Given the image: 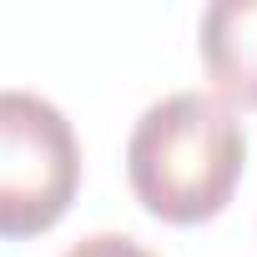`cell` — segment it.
I'll use <instances>...</instances> for the list:
<instances>
[{
	"label": "cell",
	"mask_w": 257,
	"mask_h": 257,
	"mask_svg": "<svg viewBox=\"0 0 257 257\" xmlns=\"http://www.w3.org/2000/svg\"><path fill=\"white\" fill-rule=\"evenodd\" d=\"M247 132L222 96L177 91L142 111L126 142V177L137 202L177 227L212 222L242 177Z\"/></svg>",
	"instance_id": "6da1fadb"
},
{
	"label": "cell",
	"mask_w": 257,
	"mask_h": 257,
	"mask_svg": "<svg viewBox=\"0 0 257 257\" xmlns=\"http://www.w3.org/2000/svg\"><path fill=\"white\" fill-rule=\"evenodd\" d=\"M81 182V147L71 121L31 91L0 96V232L36 237L56 227Z\"/></svg>",
	"instance_id": "7a4b0ae2"
},
{
	"label": "cell",
	"mask_w": 257,
	"mask_h": 257,
	"mask_svg": "<svg viewBox=\"0 0 257 257\" xmlns=\"http://www.w3.org/2000/svg\"><path fill=\"white\" fill-rule=\"evenodd\" d=\"M202 61L222 101L257 111V0H217L202 11Z\"/></svg>",
	"instance_id": "3957f363"
},
{
	"label": "cell",
	"mask_w": 257,
	"mask_h": 257,
	"mask_svg": "<svg viewBox=\"0 0 257 257\" xmlns=\"http://www.w3.org/2000/svg\"><path fill=\"white\" fill-rule=\"evenodd\" d=\"M61 257H157V252H147L137 237H121V232H96V237H81L71 252H61Z\"/></svg>",
	"instance_id": "277c9868"
}]
</instances>
